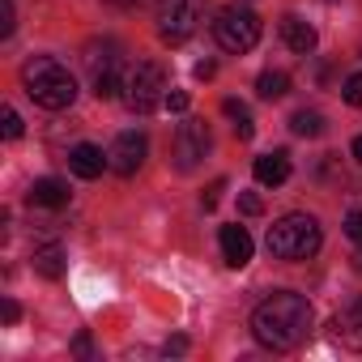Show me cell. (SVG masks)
I'll list each match as a JSON object with an SVG mask.
<instances>
[{
	"label": "cell",
	"instance_id": "cell-1",
	"mask_svg": "<svg viewBox=\"0 0 362 362\" xmlns=\"http://www.w3.org/2000/svg\"><path fill=\"white\" fill-rule=\"evenodd\" d=\"M307 328H311V303L294 290H277L252 311V337L264 349H294L307 337Z\"/></svg>",
	"mask_w": 362,
	"mask_h": 362
},
{
	"label": "cell",
	"instance_id": "cell-2",
	"mask_svg": "<svg viewBox=\"0 0 362 362\" xmlns=\"http://www.w3.org/2000/svg\"><path fill=\"white\" fill-rule=\"evenodd\" d=\"M22 86H26V94H30L39 107H47V111H64V107H73V98H77V77H73L60 60H52V56L26 60Z\"/></svg>",
	"mask_w": 362,
	"mask_h": 362
},
{
	"label": "cell",
	"instance_id": "cell-3",
	"mask_svg": "<svg viewBox=\"0 0 362 362\" xmlns=\"http://www.w3.org/2000/svg\"><path fill=\"white\" fill-rule=\"evenodd\" d=\"M320 243H324V235L311 214H286L269 226V252L277 260H307L320 252Z\"/></svg>",
	"mask_w": 362,
	"mask_h": 362
},
{
	"label": "cell",
	"instance_id": "cell-4",
	"mask_svg": "<svg viewBox=\"0 0 362 362\" xmlns=\"http://www.w3.org/2000/svg\"><path fill=\"white\" fill-rule=\"evenodd\" d=\"M166 69L158 64V60H141V64H132L128 73H124V90H119V98H124V107L128 111H136V115H149V111H158L162 103H166Z\"/></svg>",
	"mask_w": 362,
	"mask_h": 362
},
{
	"label": "cell",
	"instance_id": "cell-5",
	"mask_svg": "<svg viewBox=\"0 0 362 362\" xmlns=\"http://www.w3.org/2000/svg\"><path fill=\"white\" fill-rule=\"evenodd\" d=\"M201 26V0H158V39L179 47Z\"/></svg>",
	"mask_w": 362,
	"mask_h": 362
},
{
	"label": "cell",
	"instance_id": "cell-6",
	"mask_svg": "<svg viewBox=\"0 0 362 362\" xmlns=\"http://www.w3.org/2000/svg\"><path fill=\"white\" fill-rule=\"evenodd\" d=\"M214 39L226 47V52H235V56H243V52H252L256 43H260V18L252 13V9H222L218 13V22H214Z\"/></svg>",
	"mask_w": 362,
	"mask_h": 362
},
{
	"label": "cell",
	"instance_id": "cell-7",
	"mask_svg": "<svg viewBox=\"0 0 362 362\" xmlns=\"http://www.w3.org/2000/svg\"><path fill=\"white\" fill-rule=\"evenodd\" d=\"M209 128L201 124V119H188V124H179V132H175V145H170V153H175V166L179 170H197L201 166V158L209 153Z\"/></svg>",
	"mask_w": 362,
	"mask_h": 362
},
{
	"label": "cell",
	"instance_id": "cell-8",
	"mask_svg": "<svg viewBox=\"0 0 362 362\" xmlns=\"http://www.w3.org/2000/svg\"><path fill=\"white\" fill-rule=\"evenodd\" d=\"M145 153H149L145 132L128 128V132H119L115 145H111V170H115V175H136V170L145 166Z\"/></svg>",
	"mask_w": 362,
	"mask_h": 362
},
{
	"label": "cell",
	"instance_id": "cell-9",
	"mask_svg": "<svg viewBox=\"0 0 362 362\" xmlns=\"http://www.w3.org/2000/svg\"><path fill=\"white\" fill-rule=\"evenodd\" d=\"M252 175H256V184H260V188H281L286 179H290V153H286V149L260 153L256 166H252Z\"/></svg>",
	"mask_w": 362,
	"mask_h": 362
},
{
	"label": "cell",
	"instance_id": "cell-10",
	"mask_svg": "<svg viewBox=\"0 0 362 362\" xmlns=\"http://www.w3.org/2000/svg\"><path fill=\"white\" fill-rule=\"evenodd\" d=\"M69 166H73V175H81V179H98V175L111 166V153H103L98 145L81 141V145H73V153H69Z\"/></svg>",
	"mask_w": 362,
	"mask_h": 362
},
{
	"label": "cell",
	"instance_id": "cell-11",
	"mask_svg": "<svg viewBox=\"0 0 362 362\" xmlns=\"http://www.w3.org/2000/svg\"><path fill=\"white\" fill-rule=\"evenodd\" d=\"M218 243H222V256H226L230 269H243V264L252 260V252H256V243H252V235H247L243 226H222Z\"/></svg>",
	"mask_w": 362,
	"mask_h": 362
},
{
	"label": "cell",
	"instance_id": "cell-12",
	"mask_svg": "<svg viewBox=\"0 0 362 362\" xmlns=\"http://www.w3.org/2000/svg\"><path fill=\"white\" fill-rule=\"evenodd\" d=\"M332 328H337V341L341 345H349V349H362V294L332 320Z\"/></svg>",
	"mask_w": 362,
	"mask_h": 362
},
{
	"label": "cell",
	"instance_id": "cell-13",
	"mask_svg": "<svg viewBox=\"0 0 362 362\" xmlns=\"http://www.w3.org/2000/svg\"><path fill=\"white\" fill-rule=\"evenodd\" d=\"M281 39H286V47H290V52H298V56H307V52L315 47V26L290 13V18H281Z\"/></svg>",
	"mask_w": 362,
	"mask_h": 362
},
{
	"label": "cell",
	"instance_id": "cell-14",
	"mask_svg": "<svg viewBox=\"0 0 362 362\" xmlns=\"http://www.w3.org/2000/svg\"><path fill=\"white\" fill-rule=\"evenodd\" d=\"M30 205H39V209H64L69 205V188L60 184V179H35Z\"/></svg>",
	"mask_w": 362,
	"mask_h": 362
},
{
	"label": "cell",
	"instance_id": "cell-15",
	"mask_svg": "<svg viewBox=\"0 0 362 362\" xmlns=\"http://www.w3.org/2000/svg\"><path fill=\"white\" fill-rule=\"evenodd\" d=\"M35 269H39L47 281H60V277H64V247H60V243H39V247H35Z\"/></svg>",
	"mask_w": 362,
	"mask_h": 362
},
{
	"label": "cell",
	"instance_id": "cell-16",
	"mask_svg": "<svg viewBox=\"0 0 362 362\" xmlns=\"http://www.w3.org/2000/svg\"><path fill=\"white\" fill-rule=\"evenodd\" d=\"M256 94H260V98H269V103H277V98H286V94H290V77H286L281 69H269V73H260V77H256Z\"/></svg>",
	"mask_w": 362,
	"mask_h": 362
},
{
	"label": "cell",
	"instance_id": "cell-17",
	"mask_svg": "<svg viewBox=\"0 0 362 362\" xmlns=\"http://www.w3.org/2000/svg\"><path fill=\"white\" fill-rule=\"evenodd\" d=\"M290 128H294V136H320L324 132V115L320 111H294Z\"/></svg>",
	"mask_w": 362,
	"mask_h": 362
},
{
	"label": "cell",
	"instance_id": "cell-18",
	"mask_svg": "<svg viewBox=\"0 0 362 362\" xmlns=\"http://www.w3.org/2000/svg\"><path fill=\"white\" fill-rule=\"evenodd\" d=\"M13 26H18V9H13V0H0V39H13Z\"/></svg>",
	"mask_w": 362,
	"mask_h": 362
},
{
	"label": "cell",
	"instance_id": "cell-19",
	"mask_svg": "<svg viewBox=\"0 0 362 362\" xmlns=\"http://www.w3.org/2000/svg\"><path fill=\"white\" fill-rule=\"evenodd\" d=\"M341 98H345L349 107H362V73H349V77H345V86H341Z\"/></svg>",
	"mask_w": 362,
	"mask_h": 362
},
{
	"label": "cell",
	"instance_id": "cell-20",
	"mask_svg": "<svg viewBox=\"0 0 362 362\" xmlns=\"http://www.w3.org/2000/svg\"><path fill=\"white\" fill-rule=\"evenodd\" d=\"M166 111H175V115H184L188 107H192V98H188V90H166V103H162Z\"/></svg>",
	"mask_w": 362,
	"mask_h": 362
},
{
	"label": "cell",
	"instance_id": "cell-21",
	"mask_svg": "<svg viewBox=\"0 0 362 362\" xmlns=\"http://www.w3.org/2000/svg\"><path fill=\"white\" fill-rule=\"evenodd\" d=\"M239 214H247V218H260V214H264V201H260L256 192H239Z\"/></svg>",
	"mask_w": 362,
	"mask_h": 362
},
{
	"label": "cell",
	"instance_id": "cell-22",
	"mask_svg": "<svg viewBox=\"0 0 362 362\" xmlns=\"http://www.w3.org/2000/svg\"><path fill=\"white\" fill-rule=\"evenodd\" d=\"M0 132H5L9 141H18V136H22V115H18L13 107H5V124H0Z\"/></svg>",
	"mask_w": 362,
	"mask_h": 362
},
{
	"label": "cell",
	"instance_id": "cell-23",
	"mask_svg": "<svg viewBox=\"0 0 362 362\" xmlns=\"http://www.w3.org/2000/svg\"><path fill=\"white\" fill-rule=\"evenodd\" d=\"M345 235H349L354 243H362V209H354V214L345 218Z\"/></svg>",
	"mask_w": 362,
	"mask_h": 362
},
{
	"label": "cell",
	"instance_id": "cell-24",
	"mask_svg": "<svg viewBox=\"0 0 362 362\" xmlns=\"http://www.w3.org/2000/svg\"><path fill=\"white\" fill-rule=\"evenodd\" d=\"M222 111H226L230 119H247V115H252V111H247V107H243L239 98H226V103H222Z\"/></svg>",
	"mask_w": 362,
	"mask_h": 362
},
{
	"label": "cell",
	"instance_id": "cell-25",
	"mask_svg": "<svg viewBox=\"0 0 362 362\" xmlns=\"http://www.w3.org/2000/svg\"><path fill=\"white\" fill-rule=\"evenodd\" d=\"M0 315H5V324H18V320H22V307H18L13 298H5V303H0Z\"/></svg>",
	"mask_w": 362,
	"mask_h": 362
},
{
	"label": "cell",
	"instance_id": "cell-26",
	"mask_svg": "<svg viewBox=\"0 0 362 362\" xmlns=\"http://www.w3.org/2000/svg\"><path fill=\"white\" fill-rule=\"evenodd\" d=\"M222 188H226V184H222V179H218V184H214V188H209V192L201 197V205H205V214H209V209H218V192H222Z\"/></svg>",
	"mask_w": 362,
	"mask_h": 362
},
{
	"label": "cell",
	"instance_id": "cell-27",
	"mask_svg": "<svg viewBox=\"0 0 362 362\" xmlns=\"http://www.w3.org/2000/svg\"><path fill=\"white\" fill-rule=\"evenodd\" d=\"M192 73H197L201 81H209V77H218V64H214V60H201V64H197Z\"/></svg>",
	"mask_w": 362,
	"mask_h": 362
},
{
	"label": "cell",
	"instance_id": "cell-28",
	"mask_svg": "<svg viewBox=\"0 0 362 362\" xmlns=\"http://www.w3.org/2000/svg\"><path fill=\"white\" fill-rule=\"evenodd\" d=\"M188 349V341L184 337H175V341H166V354H184Z\"/></svg>",
	"mask_w": 362,
	"mask_h": 362
},
{
	"label": "cell",
	"instance_id": "cell-29",
	"mask_svg": "<svg viewBox=\"0 0 362 362\" xmlns=\"http://www.w3.org/2000/svg\"><path fill=\"white\" fill-rule=\"evenodd\" d=\"M354 158L362 162V136H354Z\"/></svg>",
	"mask_w": 362,
	"mask_h": 362
},
{
	"label": "cell",
	"instance_id": "cell-30",
	"mask_svg": "<svg viewBox=\"0 0 362 362\" xmlns=\"http://www.w3.org/2000/svg\"><path fill=\"white\" fill-rule=\"evenodd\" d=\"M111 5H132V0H111Z\"/></svg>",
	"mask_w": 362,
	"mask_h": 362
}]
</instances>
